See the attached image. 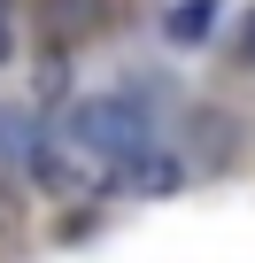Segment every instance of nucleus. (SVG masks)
<instances>
[{"mask_svg": "<svg viewBox=\"0 0 255 263\" xmlns=\"http://www.w3.org/2000/svg\"><path fill=\"white\" fill-rule=\"evenodd\" d=\"M77 140H85L93 155H108V171H116V163L147 155V116H140L132 101H85V108H77Z\"/></svg>", "mask_w": 255, "mask_h": 263, "instance_id": "nucleus-1", "label": "nucleus"}, {"mask_svg": "<svg viewBox=\"0 0 255 263\" xmlns=\"http://www.w3.org/2000/svg\"><path fill=\"white\" fill-rule=\"evenodd\" d=\"M116 171H124V186H132V194H170V186H178V163L155 155V147L132 155V163H116Z\"/></svg>", "mask_w": 255, "mask_h": 263, "instance_id": "nucleus-2", "label": "nucleus"}, {"mask_svg": "<svg viewBox=\"0 0 255 263\" xmlns=\"http://www.w3.org/2000/svg\"><path fill=\"white\" fill-rule=\"evenodd\" d=\"M201 31H209V0H186V8L170 16V39H186V47H193Z\"/></svg>", "mask_w": 255, "mask_h": 263, "instance_id": "nucleus-3", "label": "nucleus"}, {"mask_svg": "<svg viewBox=\"0 0 255 263\" xmlns=\"http://www.w3.org/2000/svg\"><path fill=\"white\" fill-rule=\"evenodd\" d=\"M240 54H247V62H255V16H247V24H240Z\"/></svg>", "mask_w": 255, "mask_h": 263, "instance_id": "nucleus-4", "label": "nucleus"}, {"mask_svg": "<svg viewBox=\"0 0 255 263\" xmlns=\"http://www.w3.org/2000/svg\"><path fill=\"white\" fill-rule=\"evenodd\" d=\"M8 54H16V39H8V16H0V62H8Z\"/></svg>", "mask_w": 255, "mask_h": 263, "instance_id": "nucleus-5", "label": "nucleus"}]
</instances>
